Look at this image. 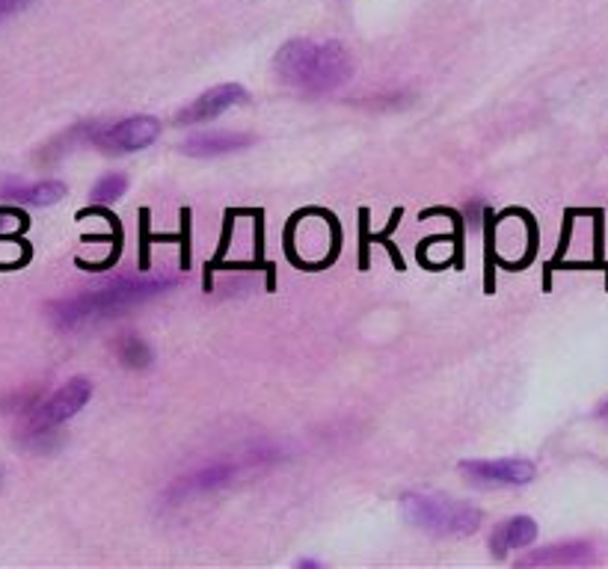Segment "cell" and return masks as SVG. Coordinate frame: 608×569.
I'll list each match as a JSON object with an SVG mask.
<instances>
[{"mask_svg":"<svg viewBox=\"0 0 608 569\" xmlns=\"http://www.w3.org/2000/svg\"><path fill=\"white\" fill-rule=\"evenodd\" d=\"M273 66L279 81L306 95H327L345 86L353 75L348 48L336 39H291L279 48Z\"/></svg>","mask_w":608,"mask_h":569,"instance_id":"cell-1","label":"cell"},{"mask_svg":"<svg viewBox=\"0 0 608 569\" xmlns=\"http://www.w3.org/2000/svg\"><path fill=\"white\" fill-rule=\"evenodd\" d=\"M173 288V279H137V276H122L98 291H89L81 297L63 300L51 306V324L57 329H78L84 324L104 321L110 315H119L131 306H140L164 291Z\"/></svg>","mask_w":608,"mask_h":569,"instance_id":"cell-2","label":"cell"},{"mask_svg":"<svg viewBox=\"0 0 608 569\" xmlns=\"http://www.w3.org/2000/svg\"><path fill=\"white\" fill-rule=\"evenodd\" d=\"M401 513L413 528L434 537H466L481 525L478 507L436 492H407L401 498Z\"/></svg>","mask_w":608,"mask_h":569,"instance_id":"cell-3","label":"cell"},{"mask_svg":"<svg viewBox=\"0 0 608 569\" xmlns=\"http://www.w3.org/2000/svg\"><path fill=\"white\" fill-rule=\"evenodd\" d=\"M89 398H92V383H89L87 377L69 380L54 395L36 401L33 407L27 409L24 433L27 436H45V433H51L54 427H60L63 421H69L72 415H78L81 409L87 407Z\"/></svg>","mask_w":608,"mask_h":569,"instance_id":"cell-4","label":"cell"},{"mask_svg":"<svg viewBox=\"0 0 608 569\" xmlns=\"http://www.w3.org/2000/svg\"><path fill=\"white\" fill-rule=\"evenodd\" d=\"M158 134H161V122L155 116H128L116 125L95 128L89 140L107 155H134L152 146Z\"/></svg>","mask_w":608,"mask_h":569,"instance_id":"cell-5","label":"cell"},{"mask_svg":"<svg viewBox=\"0 0 608 569\" xmlns=\"http://www.w3.org/2000/svg\"><path fill=\"white\" fill-rule=\"evenodd\" d=\"M460 472L475 484V487H525L534 481L537 469L531 460H466L460 463Z\"/></svg>","mask_w":608,"mask_h":569,"instance_id":"cell-6","label":"cell"},{"mask_svg":"<svg viewBox=\"0 0 608 569\" xmlns=\"http://www.w3.org/2000/svg\"><path fill=\"white\" fill-rule=\"evenodd\" d=\"M244 463H229V460H220V463H211V466H202L190 475H184L181 481H175L167 498L170 501H184V498H196V495H208L214 489L229 487L238 475H241Z\"/></svg>","mask_w":608,"mask_h":569,"instance_id":"cell-7","label":"cell"},{"mask_svg":"<svg viewBox=\"0 0 608 569\" xmlns=\"http://www.w3.org/2000/svg\"><path fill=\"white\" fill-rule=\"evenodd\" d=\"M247 101V89L241 83H220L208 92H202L190 107H184L175 122L178 125H199V122H211L217 116H223L229 107H238Z\"/></svg>","mask_w":608,"mask_h":569,"instance_id":"cell-8","label":"cell"},{"mask_svg":"<svg viewBox=\"0 0 608 569\" xmlns=\"http://www.w3.org/2000/svg\"><path fill=\"white\" fill-rule=\"evenodd\" d=\"M594 561L597 555L591 543H555V546L534 549L531 555L517 561V567H585Z\"/></svg>","mask_w":608,"mask_h":569,"instance_id":"cell-9","label":"cell"},{"mask_svg":"<svg viewBox=\"0 0 608 569\" xmlns=\"http://www.w3.org/2000/svg\"><path fill=\"white\" fill-rule=\"evenodd\" d=\"M253 146V134H238V131H205L190 140H184L181 152L190 158H220L232 152H244Z\"/></svg>","mask_w":608,"mask_h":569,"instance_id":"cell-10","label":"cell"},{"mask_svg":"<svg viewBox=\"0 0 608 569\" xmlns=\"http://www.w3.org/2000/svg\"><path fill=\"white\" fill-rule=\"evenodd\" d=\"M537 540V522L531 516H514V519H505L493 537H490V552L493 558H505L511 549H525Z\"/></svg>","mask_w":608,"mask_h":569,"instance_id":"cell-11","label":"cell"},{"mask_svg":"<svg viewBox=\"0 0 608 569\" xmlns=\"http://www.w3.org/2000/svg\"><path fill=\"white\" fill-rule=\"evenodd\" d=\"M3 199H12V202H21V205H54L66 196V184L63 181H33V184H24V181H15L9 178L3 187H0Z\"/></svg>","mask_w":608,"mask_h":569,"instance_id":"cell-12","label":"cell"},{"mask_svg":"<svg viewBox=\"0 0 608 569\" xmlns=\"http://www.w3.org/2000/svg\"><path fill=\"white\" fill-rule=\"evenodd\" d=\"M116 356L131 371H143V368L152 365V347L140 335H122L116 341Z\"/></svg>","mask_w":608,"mask_h":569,"instance_id":"cell-13","label":"cell"},{"mask_svg":"<svg viewBox=\"0 0 608 569\" xmlns=\"http://www.w3.org/2000/svg\"><path fill=\"white\" fill-rule=\"evenodd\" d=\"M125 193H128V178H125L122 172H107V175H101V178L95 181V187H92V199H95L98 205H113V202H119Z\"/></svg>","mask_w":608,"mask_h":569,"instance_id":"cell-14","label":"cell"},{"mask_svg":"<svg viewBox=\"0 0 608 569\" xmlns=\"http://www.w3.org/2000/svg\"><path fill=\"white\" fill-rule=\"evenodd\" d=\"M27 3H30V0H0V21L9 18V15H15V12H21Z\"/></svg>","mask_w":608,"mask_h":569,"instance_id":"cell-15","label":"cell"},{"mask_svg":"<svg viewBox=\"0 0 608 569\" xmlns=\"http://www.w3.org/2000/svg\"><path fill=\"white\" fill-rule=\"evenodd\" d=\"M294 567H300V569H318V567H321V564H318V561H312V558H300V561H297Z\"/></svg>","mask_w":608,"mask_h":569,"instance_id":"cell-16","label":"cell"},{"mask_svg":"<svg viewBox=\"0 0 608 569\" xmlns=\"http://www.w3.org/2000/svg\"><path fill=\"white\" fill-rule=\"evenodd\" d=\"M600 412H603V415H606V418H608V404L603 409H600Z\"/></svg>","mask_w":608,"mask_h":569,"instance_id":"cell-17","label":"cell"}]
</instances>
